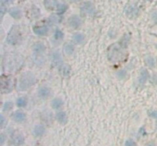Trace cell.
<instances>
[{"label": "cell", "instance_id": "ffe728a7", "mask_svg": "<svg viewBox=\"0 0 157 146\" xmlns=\"http://www.w3.org/2000/svg\"><path fill=\"white\" fill-rule=\"evenodd\" d=\"M24 142H25V139H24L22 135H16L13 139L14 144L16 145H22L24 143Z\"/></svg>", "mask_w": 157, "mask_h": 146}, {"label": "cell", "instance_id": "8fae6325", "mask_svg": "<svg viewBox=\"0 0 157 146\" xmlns=\"http://www.w3.org/2000/svg\"><path fill=\"white\" fill-rule=\"evenodd\" d=\"M50 95V89L47 86H41L38 90V96L41 99H46Z\"/></svg>", "mask_w": 157, "mask_h": 146}, {"label": "cell", "instance_id": "7c38bea8", "mask_svg": "<svg viewBox=\"0 0 157 146\" xmlns=\"http://www.w3.org/2000/svg\"><path fill=\"white\" fill-rule=\"evenodd\" d=\"M9 15L15 19H19L22 18V11L18 8H12L9 10Z\"/></svg>", "mask_w": 157, "mask_h": 146}, {"label": "cell", "instance_id": "4316f807", "mask_svg": "<svg viewBox=\"0 0 157 146\" xmlns=\"http://www.w3.org/2000/svg\"><path fill=\"white\" fill-rule=\"evenodd\" d=\"M117 77H118V78L120 79V80L125 79L126 77V71H124V70H121V71H120L117 72Z\"/></svg>", "mask_w": 157, "mask_h": 146}, {"label": "cell", "instance_id": "7a4b0ae2", "mask_svg": "<svg viewBox=\"0 0 157 146\" xmlns=\"http://www.w3.org/2000/svg\"><path fill=\"white\" fill-rule=\"evenodd\" d=\"M123 56H124L123 51L117 44H112L108 49V58L112 62L121 61Z\"/></svg>", "mask_w": 157, "mask_h": 146}, {"label": "cell", "instance_id": "30bf717a", "mask_svg": "<svg viewBox=\"0 0 157 146\" xmlns=\"http://www.w3.org/2000/svg\"><path fill=\"white\" fill-rule=\"evenodd\" d=\"M12 118L13 120L16 121V122H22L23 121H25V118H26V115L22 111H16L13 113L12 115Z\"/></svg>", "mask_w": 157, "mask_h": 146}, {"label": "cell", "instance_id": "603a6c76", "mask_svg": "<svg viewBox=\"0 0 157 146\" xmlns=\"http://www.w3.org/2000/svg\"><path fill=\"white\" fill-rule=\"evenodd\" d=\"M26 103H27V100L25 97H20L17 100V106L18 107H24L26 106Z\"/></svg>", "mask_w": 157, "mask_h": 146}, {"label": "cell", "instance_id": "1f68e13d", "mask_svg": "<svg viewBox=\"0 0 157 146\" xmlns=\"http://www.w3.org/2000/svg\"><path fill=\"white\" fill-rule=\"evenodd\" d=\"M0 1H1V4H2V5H3L10 4V3H12V2H13V0H0Z\"/></svg>", "mask_w": 157, "mask_h": 146}, {"label": "cell", "instance_id": "3957f363", "mask_svg": "<svg viewBox=\"0 0 157 146\" xmlns=\"http://www.w3.org/2000/svg\"><path fill=\"white\" fill-rule=\"evenodd\" d=\"M20 37L21 35L19 28L18 26H13L8 35L7 42L10 44H16L20 40Z\"/></svg>", "mask_w": 157, "mask_h": 146}, {"label": "cell", "instance_id": "4dcf8cb0", "mask_svg": "<svg viewBox=\"0 0 157 146\" xmlns=\"http://www.w3.org/2000/svg\"><path fill=\"white\" fill-rule=\"evenodd\" d=\"M149 115L151 116L152 118H154V119H156L157 120V111L156 110H152L149 112Z\"/></svg>", "mask_w": 157, "mask_h": 146}, {"label": "cell", "instance_id": "484cf974", "mask_svg": "<svg viewBox=\"0 0 157 146\" xmlns=\"http://www.w3.org/2000/svg\"><path fill=\"white\" fill-rule=\"evenodd\" d=\"M49 21L52 23H53V24H56V23H58V22H60V21H61V18H60V17H58V16H54V15H52V16H50L49 18Z\"/></svg>", "mask_w": 157, "mask_h": 146}, {"label": "cell", "instance_id": "52a82bcc", "mask_svg": "<svg viewBox=\"0 0 157 146\" xmlns=\"http://www.w3.org/2000/svg\"><path fill=\"white\" fill-rule=\"evenodd\" d=\"M33 31L35 35L38 36H44L48 33V28L47 25H38L35 26L33 28Z\"/></svg>", "mask_w": 157, "mask_h": 146}, {"label": "cell", "instance_id": "cb8c5ba5", "mask_svg": "<svg viewBox=\"0 0 157 146\" xmlns=\"http://www.w3.org/2000/svg\"><path fill=\"white\" fill-rule=\"evenodd\" d=\"M63 37H64L63 31L60 30V29H57L54 34V38L57 39V40H60V39H62Z\"/></svg>", "mask_w": 157, "mask_h": 146}, {"label": "cell", "instance_id": "5bb4252c", "mask_svg": "<svg viewBox=\"0 0 157 146\" xmlns=\"http://www.w3.org/2000/svg\"><path fill=\"white\" fill-rule=\"evenodd\" d=\"M149 78H150V73H149L148 71L146 70V69H143V71H141V73H140V77H139V82L140 84H144L147 81Z\"/></svg>", "mask_w": 157, "mask_h": 146}, {"label": "cell", "instance_id": "d590c367", "mask_svg": "<svg viewBox=\"0 0 157 146\" xmlns=\"http://www.w3.org/2000/svg\"><path fill=\"white\" fill-rule=\"evenodd\" d=\"M156 47H157V46H156Z\"/></svg>", "mask_w": 157, "mask_h": 146}, {"label": "cell", "instance_id": "9a60e30c", "mask_svg": "<svg viewBox=\"0 0 157 146\" xmlns=\"http://www.w3.org/2000/svg\"><path fill=\"white\" fill-rule=\"evenodd\" d=\"M56 120L61 124H65L67 121V115L65 112H59L56 114Z\"/></svg>", "mask_w": 157, "mask_h": 146}, {"label": "cell", "instance_id": "d4e9b609", "mask_svg": "<svg viewBox=\"0 0 157 146\" xmlns=\"http://www.w3.org/2000/svg\"><path fill=\"white\" fill-rule=\"evenodd\" d=\"M146 64H147L150 67H154L156 65L155 59L153 58H152V57H148V58H146Z\"/></svg>", "mask_w": 157, "mask_h": 146}, {"label": "cell", "instance_id": "9c48e42d", "mask_svg": "<svg viewBox=\"0 0 157 146\" xmlns=\"http://www.w3.org/2000/svg\"><path fill=\"white\" fill-rule=\"evenodd\" d=\"M44 5L48 10H53L54 9H57L59 4L58 0H45Z\"/></svg>", "mask_w": 157, "mask_h": 146}, {"label": "cell", "instance_id": "836d02e7", "mask_svg": "<svg viewBox=\"0 0 157 146\" xmlns=\"http://www.w3.org/2000/svg\"><path fill=\"white\" fill-rule=\"evenodd\" d=\"M0 120H1V121H0V126H1V127H2V126H4V123H5V118L3 117V115H0Z\"/></svg>", "mask_w": 157, "mask_h": 146}, {"label": "cell", "instance_id": "e575fe53", "mask_svg": "<svg viewBox=\"0 0 157 146\" xmlns=\"http://www.w3.org/2000/svg\"><path fill=\"white\" fill-rule=\"evenodd\" d=\"M5 137H4V135L3 134H2L1 135V145H3V143H4V141H5Z\"/></svg>", "mask_w": 157, "mask_h": 146}, {"label": "cell", "instance_id": "f1b7e54d", "mask_svg": "<svg viewBox=\"0 0 157 146\" xmlns=\"http://www.w3.org/2000/svg\"><path fill=\"white\" fill-rule=\"evenodd\" d=\"M129 39H130V38L128 37V36L126 35H124V37L121 39V44H122V46H124V47H126V45H127L128 44V41H129Z\"/></svg>", "mask_w": 157, "mask_h": 146}, {"label": "cell", "instance_id": "d6a6232c", "mask_svg": "<svg viewBox=\"0 0 157 146\" xmlns=\"http://www.w3.org/2000/svg\"><path fill=\"white\" fill-rule=\"evenodd\" d=\"M152 18H153V22L157 24V11H155L152 15Z\"/></svg>", "mask_w": 157, "mask_h": 146}, {"label": "cell", "instance_id": "7402d4cb", "mask_svg": "<svg viewBox=\"0 0 157 146\" xmlns=\"http://www.w3.org/2000/svg\"><path fill=\"white\" fill-rule=\"evenodd\" d=\"M67 8H68V6L66 4H59L56 10L58 14H63L67 11Z\"/></svg>", "mask_w": 157, "mask_h": 146}, {"label": "cell", "instance_id": "e0dca14e", "mask_svg": "<svg viewBox=\"0 0 157 146\" xmlns=\"http://www.w3.org/2000/svg\"><path fill=\"white\" fill-rule=\"evenodd\" d=\"M84 35L82 33H75L73 35V40L77 44H81L84 41Z\"/></svg>", "mask_w": 157, "mask_h": 146}, {"label": "cell", "instance_id": "5b68a950", "mask_svg": "<svg viewBox=\"0 0 157 146\" xmlns=\"http://www.w3.org/2000/svg\"><path fill=\"white\" fill-rule=\"evenodd\" d=\"M68 24H69L70 26L73 28V29H78L79 27L81 26V24H82V21L80 18L78 16H76V15H74V16H71L68 18Z\"/></svg>", "mask_w": 157, "mask_h": 146}, {"label": "cell", "instance_id": "6da1fadb", "mask_svg": "<svg viewBox=\"0 0 157 146\" xmlns=\"http://www.w3.org/2000/svg\"><path fill=\"white\" fill-rule=\"evenodd\" d=\"M35 83V77L33 73L27 72L21 76L18 81V89L20 91L26 90Z\"/></svg>", "mask_w": 157, "mask_h": 146}, {"label": "cell", "instance_id": "8992f818", "mask_svg": "<svg viewBox=\"0 0 157 146\" xmlns=\"http://www.w3.org/2000/svg\"><path fill=\"white\" fill-rule=\"evenodd\" d=\"M81 10L82 12L88 15H93L95 12V8L94 5L90 2H84L81 8Z\"/></svg>", "mask_w": 157, "mask_h": 146}, {"label": "cell", "instance_id": "44dd1931", "mask_svg": "<svg viewBox=\"0 0 157 146\" xmlns=\"http://www.w3.org/2000/svg\"><path fill=\"white\" fill-rule=\"evenodd\" d=\"M74 45H72L71 44H65V53L67 54L71 55V54H72L74 53Z\"/></svg>", "mask_w": 157, "mask_h": 146}, {"label": "cell", "instance_id": "ba28073f", "mask_svg": "<svg viewBox=\"0 0 157 146\" xmlns=\"http://www.w3.org/2000/svg\"><path fill=\"white\" fill-rule=\"evenodd\" d=\"M52 62L54 66L60 65L62 62V57L58 51H54L52 54Z\"/></svg>", "mask_w": 157, "mask_h": 146}, {"label": "cell", "instance_id": "277c9868", "mask_svg": "<svg viewBox=\"0 0 157 146\" xmlns=\"http://www.w3.org/2000/svg\"><path fill=\"white\" fill-rule=\"evenodd\" d=\"M13 88V83L11 78L5 77V79L3 78V76L1 79V89L3 93H9Z\"/></svg>", "mask_w": 157, "mask_h": 146}, {"label": "cell", "instance_id": "4fadbf2b", "mask_svg": "<svg viewBox=\"0 0 157 146\" xmlns=\"http://www.w3.org/2000/svg\"><path fill=\"white\" fill-rule=\"evenodd\" d=\"M45 132V128L42 125H38L35 127L33 130V133L35 136H37V137H39V136H41V135Z\"/></svg>", "mask_w": 157, "mask_h": 146}, {"label": "cell", "instance_id": "f546056e", "mask_svg": "<svg viewBox=\"0 0 157 146\" xmlns=\"http://www.w3.org/2000/svg\"><path fill=\"white\" fill-rule=\"evenodd\" d=\"M125 146H137V143L133 139H128L125 142Z\"/></svg>", "mask_w": 157, "mask_h": 146}, {"label": "cell", "instance_id": "83f0119b", "mask_svg": "<svg viewBox=\"0 0 157 146\" xmlns=\"http://www.w3.org/2000/svg\"><path fill=\"white\" fill-rule=\"evenodd\" d=\"M12 106H13L12 103L6 102L5 103L4 106H3V109H4L5 111H9V110H10L12 108Z\"/></svg>", "mask_w": 157, "mask_h": 146}, {"label": "cell", "instance_id": "2e32d148", "mask_svg": "<svg viewBox=\"0 0 157 146\" xmlns=\"http://www.w3.org/2000/svg\"><path fill=\"white\" fill-rule=\"evenodd\" d=\"M59 71H60V73H61L63 76L67 77V76L69 75L70 73H71V67H70L69 65H67V64H63V65H61V66H60Z\"/></svg>", "mask_w": 157, "mask_h": 146}, {"label": "cell", "instance_id": "ac0fdd59", "mask_svg": "<svg viewBox=\"0 0 157 146\" xmlns=\"http://www.w3.org/2000/svg\"><path fill=\"white\" fill-rule=\"evenodd\" d=\"M63 101L59 98H55L52 101V107L54 109H58L62 106Z\"/></svg>", "mask_w": 157, "mask_h": 146}, {"label": "cell", "instance_id": "d6986e66", "mask_svg": "<svg viewBox=\"0 0 157 146\" xmlns=\"http://www.w3.org/2000/svg\"><path fill=\"white\" fill-rule=\"evenodd\" d=\"M45 51V46L42 43H37L35 44L34 46V51L35 53L38 54H41L43 51Z\"/></svg>", "mask_w": 157, "mask_h": 146}]
</instances>
